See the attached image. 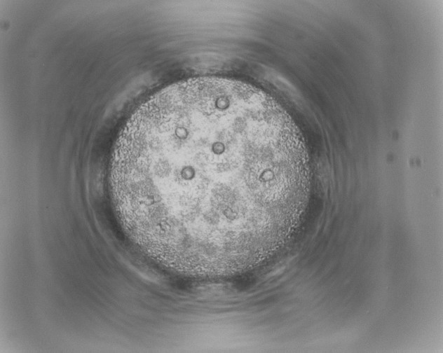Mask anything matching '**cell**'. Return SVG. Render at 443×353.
I'll list each match as a JSON object with an SVG mask.
<instances>
[{"instance_id":"obj_1","label":"cell","mask_w":443,"mask_h":353,"mask_svg":"<svg viewBox=\"0 0 443 353\" xmlns=\"http://www.w3.org/2000/svg\"><path fill=\"white\" fill-rule=\"evenodd\" d=\"M110 188L123 226L172 272L225 275L275 249L308 193L301 134L273 99L247 84L173 83L128 120Z\"/></svg>"}]
</instances>
